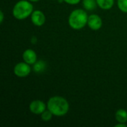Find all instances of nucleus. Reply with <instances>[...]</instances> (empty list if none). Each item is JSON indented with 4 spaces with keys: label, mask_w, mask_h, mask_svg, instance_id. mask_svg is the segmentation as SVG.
Returning <instances> with one entry per match:
<instances>
[{
    "label": "nucleus",
    "mask_w": 127,
    "mask_h": 127,
    "mask_svg": "<svg viewBox=\"0 0 127 127\" xmlns=\"http://www.w3.org/2000/svg\"><path fill=\"white\" fill-rule=\"evenodd\" d=\"M127 125L124 123H118V124L115 125V127H127Z\"/></svg>",
    "instance_id": "17"
},
{
    "label": "nucleus",
    "mask_w": 127,
    "mask_h": 127,
    "mask_svg": "<svg viewBox=\"0 0 127 127\" xmlns=\"http://www.w3.org/2000/svg\"><path fill=\"white\" fill-rule=\"evenodd\" d=\"M33 11V6L29 0L18 1L13 6L12 14L18 20H23L31 16Z\"/></svg>",
    "instance_id": "3"
},
{
    "label": "nucleus",
    "mask_w": 127,
    "mask_h": 127,
    "mask_svg": "<svg viewBox=\"0 0 127 127\" xmlns=\"http://www.w3.org/2000/svg\"><path fill=\"white\" fill-rule=\"evenodd\" d=\"M29 1H31V2H37V1H39L40 0H29Z\"/></svg>",
    "instance_id": "18"
},
{
    "label": "nucleus",
    "mask_w": 127,
    "mask_h": 127,
    "mask_svg": "<svg viewBox=\"0 0 127 127\" xmlns=\"http://www.w3.org/2000/svg\"><path fill=\"white\" fill-rule=\"evenodd\" d=\"M40 115H41V119L44 122H48V121H50L52 119L53 116H54V115L51 113V112L50 110H48V109L45 111H44Z\"/></svg>",
    "instance_id": "13"
},
{
    "label": "nucleus",
    "mask_w": 127,
    "mask_h": 127,
    "mask_svg": "<svg viewBox=\"0 0 127 127\" xmlns=\"http://www.w3.org/2000/svg\"><path fill=\"white\" fill-rule=\"evenodd\" d=\"M29 109L34 115H41L47 109V104L40 100H35L30 103Z\"/></svg>",
    "instance_id": "5"
},
{
    "label": "nucleus",
    "mask_w": 127,
    "mask_h": 127,
    "mask_svg": "<svg viewBox=\"0 0 127 127\" xmlns=\"http://www.w3.org/2000/svg\"><path fill=\"white\" fill-rule=\"evenodd\" d=\"M115 119L118 123H127V112L124 109H118L115 113Z\"/></svg>",
    "instance_id": "10"
},
{
    "label": "nucleus",
    "mask_w": 127,
    "mask_h": 127,
    "mask_svg": "<svg viewBox=\"0 0 127 127\" xmlns=\"http://www.w3.org/2000/svg\"><path fill=\"white\" fill-rule=\"evenodd\" d=\"M23 60L29 65H33L37 61L36 53L32 49H26L22 54Z\"/></svg>",
    "instance_id": "8"
},
{
    "label": "nucleus",
    "mask_w": 127,
    "mask_h": 127,
    "mask_svg": "<svg viewBox=\"0 0 127 127\" xmlns=\"http://www.w3.org/2000/svg\"><path fill=\"white\" fill-rule=\"evenodd\" d=\"M89 15L83 9H75L71 12L68 22L74 30H81L88 23Z\"/></svg>",
    "instance_id": "2"
},
{
    "label": "nucleus",
    "mask_w": 127,
    "mask_h": 127,
    "mask_svg": "<svg viewBox=\"0 0 127 127\" xmlns=\"http://www.w3.org/2000/svg\"><path fill=\"white\" fill-rule=\"evenodd\" d=\"M117 4L121 11L127 13V0H118Z\"/></svg>",
    "instance_id": "14"
},
{
    "label": "nucleus",
    "mask_w": 127,
    "mask_h": 127,
    "mask_svg": "<svg viewBox=\"0 0 127 127\" xmlns=\"http://www.w3.org/2000/svg\"><path fill=\"white\" fill-rule=\"evenodd\" d=\"M87 25L93 31L100 30L103 25V20L101 17L97 14H91L89 16Z\"/></svg>",
    "instance_id": "6"
},
{
    "label": "nucleus",
    "mask_w": 127,
    "mask_h": 127,
    "mask_svg": "<svg viewBox=\"0 0 127 127\" xmlns=\"http://www.w3.org/2000/svg\"><path fill=\"white\" fill-rule=\"evenodd\" d=\"M83 6L86 10H94L97 6L96 0H83Z\"/></svg>",
    "instance_id": "11"
},
{
    "label": "nucleus",
    "mask_w": 127,
    "mask_h": 127,
    "mask_svg": "<svg viewBox=\"0 0 127 127\" xmlns=\"http://www.w3.org/2000/svg\"><path fill=\"white\" fill-rule=\"evenodd\" d=\"M31 65L28 64L27 63L20 62L16 64L13 68V73L18 77H25L28 76L31 71Z\"/></svg>",
    "instance_id": "4"
},
{
    "label": "nucleus",
    "mask_w": 127,
    "mask_h": 127,
    "mask_svg": "<svg viewBox=\"0 0 127 127\" xmlns=\"http://www.w3.org/2000/svg\"><path fill=\"white\" fill-rule=\"evenodd\" d=\"M97 6L101 8L102 10H110L112 8L114 4H115V0H96Z\"/></svg>",
    "instance_id": "9"
},
{
    "label": "nucleus",
    "mask_w": 127,
    "mask_h": 127,
    "mask_svg": "<svg viewBox=\"0 0 127 127\" xmlns=\"http://www.w3.org/2000/svg\"><path fill=\"white\" fill-rule=\"evenodd\" d=\"M81 0H64V2H65L68 4L70 5H76L80 2Z\"/></svg>",
    "instance_id": "15"
},
{
    "label": "nucleus",
    "mask_w": 127,
    "mask_h": 127,
    "mask_svg": "<svg viewBox=\"0 0 127 127\" xmlns=\"http://www.w3.org/2000/svg\"><path fill=\"white\" fill-rule=\"evenodd\" d=\"M31 20L32 23L37 27L42 26L45 22V16L44 13L39 10H33L31 15Z\"/></svg>",
    "instance_id": "7"
},
{
    "label": "nucleus",
    "mask_w": 127,
    "mask_h": 127,
    "mask_svg": "<svg viewBox=\"0 0 127 127\" xmlns=\"http://www.w3.org/2000/svg\"><path fill=\"white\" fill-rule=\"evenodd\" d=\"M4 21V13L2 10L0 11V23H2Z\"/></svg>",
    "instance_id": "16"
},
{
    "label": "nucleus",
    "mask_w": 127,
    "mask_h": 127,
    "mask_svg": "<svg viewBox=\"0 0 127 127\" xmlns=\"http://www.w3.org/2000/svg\"><path fill=\"white\" fill-rule=\"evenodd\" d=\"M33 65V70L36 73H40V72H42L45 70L46 64H45V63L44 61L39 60V61H36Z\"/></svg>",
    "instance_id": "12"
},
{
    "label": "nucleus",
    "mask_w": 127,
    "mask_h": 127,
    "mask_svg": "<svg viewBox=\"0 0 127 127\" xmlns=\"http://www.w3.org/2000/svg\"><path fill=\"white\" fill-rule=\"evenodd\" d=\"M47 109L51 112L54 116L63 117L69 110L68 100L62 96H54L49 98L47 103Z\"/></svg>",
    "instance_id": "1"
}]
</instances>
